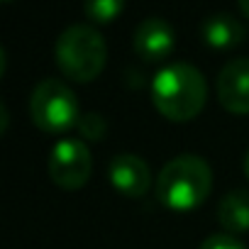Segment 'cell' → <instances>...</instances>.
<instances>
[{
	"instance_id": "obj_1",
	"label": "cell",
	"mask_w": 249,
	"mask_h": 249,
	"mask_svg": "<svg viewBox=\"0 0 249 249\" xmlns=\"http://www.w3.org/2000/svg\"><path fill=\"white\" fill-rule=\"evenodd\" d=\"M208 100V81L188 61H171L152 76V103L174 122L193 120Z\"/></svg>"
},
{
	"instance_id": "obj_10",
	"label": "cell",
	"mask_w": 249,
	"mask_h": 249,
	"mask_svg": "<svg viewBox=\"0 0 249 249\" xmlns=\"http://www.w3.org/2000/svg\"><path fill=\"white\" fill-rule=\"evenodd\" d=\"M217 220L225 232L230 234H244L249 232V191L234 188L225 193L217 203Z\"/></svg>"
},
{
	"instance_id": "obj_6",
	"label": "cell",
	"mask_w": 249,
	"mask_h": 249,
	"mask_svg": "<svg viewBox=\"0 0 249 249\" xmlns=\"http://www.w3.org/2000/svg\"><path fill=\"white\" fill-rule=\"evenodd\" d=\"M107 178L115 191L127 198H142L152 188V169L149 164L132 152L115 154L107 164Z\"/></svg>"
},
{
	"instance_id": "obj_12",
	"label": "cell",
	"mask_w": 249,
	"mask_h": 249,
	"mask_svg": "<svg viewBox=\"0 0 249 249\" xmlns=\"http://www.w3.org/2000/svg\"><path fill=\"white\" fill-rule=\"evenodd\" d=\"M78 132H81L86 140L98 142V140H103L105 132H107V122H105V117H103L100 112L81 115V120H78Z\"/></svg>"
},
{
	"instance_id": "obj_8",
	"label": "cell",
	"mask_w": 249,
	"mask_h": 249,
	"mask_svg": "<svg viewBox=\"0 0 249 249\" xmlns=\"http://www.w3.org/2000/svg\"><path fill=\"white\" fill-rule=\"evenodd\" d=\"M176 44V30L164 18H144L135 27L132 47L140 59L144 61H161L174 52Z\"/></svg>"
},
{
	"instance_id": "obj_5",
	"label": "cell",
	"mask_w": 249,
	"mask_h": 249,
	"mask_svg": "<svg viewBox=\"0 0 249 249\" xmlns=\"http://www.w3.org/2000/svg\"><path fill=\"white\" fill-rule=\"evenodd\" d=\"M93 171V157L83 140L64 137L52 147L49 154V176L59 188L73 191L88 183Z\"/></svg>"
},
{
	"instance_id": "obj_2",
	"label": "cell",
	"mask_w": 249,
	"mask_h": 249,
	"mask_svg": "<svg viewBox=\"0 0 249 249\" xmlns=\"http://www.w3.org/2000/svg\"><path fill=\"white\" fill-rule=\"evenodd\" d=\"M213 191V169L198 154H178L157 176V198L178 213L205 203Z\"/></svg>"
},
{
	"instance_id": "obj_11",
	"label": "cell",
	"mask_w": 249,
	"mask_h": 249,
	"mask_svg": "<svg viewBox=\"0 0 249 249\" xmlns=\"http://www.w3.org/2000/svg\"><path fill=\"white\" fill-rule=\"evenodd\" d=\"M122 0H88V3L83 5L88 20L98 22V25H107L112 22L120 13H122Z\"/></svg>"
},
{
	"instance_id": "obj_13",
	"label": "cell",
	"mask_w": 249,
	"mask_h": 249,
	"mask_svg": "<svg viewBox=\"0 0 249 249\" xmlns=\"http://www.w3.org/2000/svg\"><path fill=\"white\" fill-rule=\"evenodd\" d=\"M200 249H247L244 242L237 237V234H230V232H215L210 237L203 239Z\"/></svg>"
},
{
	"instance_id": "obj_4",
	"label": "cell",
	"mask_w": 249,
	"mask_h": 249,
	"mask_svg": "<svg viewBox=\"0 0 249 249\" xmlns=\"http://www.w3.org/2000/svg\"><path fill=\"white\" fill-rule=\"evenodd\" d=\"M30 115L44 132H66L81 120V105L76 93L59 78H44L32 88Z\"/></svg>"
},
{
	"instance_id": "obj_14",
	"label": "cell",
	"mask_w": 249,
	"mask_h": 249,
	"mask_svg": "<svg viewBox=\"0 0 249 249\" xmlns=\"http://www.w3.org/2000/svg\"><path fill=\"white\" fill-rule=\"evenodd\" d=\"M239 10L249 18V0H239Z\"/></svg>"
},
{
	"instance_id": "obj_15",
	"label": "cell",
	"mask_w": 249,
	"mask_h": 249,
	"mask_svg": "<svg viewBox=\"0 0 249 249\" xmlns=\"http://www.w3.org/2000/svg\"><path fill=\"white\" fill-rule=\"evenodd\" d=\"M244 174H247V178H249V149H247V154H244Z\"/></svg>"
},
{
	"instance_id": "obj_9",
	"label": "cell",
	"mask_w": 249,
	"mask_h": 249,
	"mask_svg": "<svg viewBox=\"0 0 249 249\" xmlns=\"http://www.w3.org/2000/svg\"><path fill=\"white\" fill-rule=\"evenodd\" d=\"M200 35H203L205 44L213 49H232L247 37V30L234 15L215 13V15H208L203 20Z\"/></svg>"
},
{
	"instance_id": "obj_3",
	"label": "cell",
	"mask_w": 249,
	"mask_h": 249,
	"mask_svg": "<svg viewBox=\"0 0 249 249\" xmlns=\"http://www.w3.org/2000/svg\"><path fill=\"white\" fill-rule=\"evenodd\" d=\"M54 56L61 73L71 81L88 83L98 78L107 61V47L103 35L86 22L69 25L54 44Z\"/></svg>"
},
{
	"instance_id": "obj_7",
	"label": "cell",
	"mask_w": 249,
	"mask_h": 249,
	"mask_svg": "<svg viewBox=\"0 0 249 249\" xmlns=\"http://www.w3.org/2000/svg\"><path fill=\"white\" fill-rule=\"evenodd\" d=\"M217 100L225 110L234 115L249 112V59H230L217 73Z\"/></svg>"
}]
</instances>
